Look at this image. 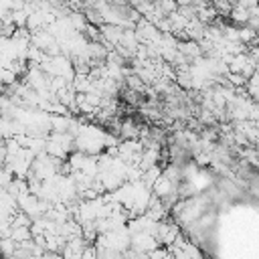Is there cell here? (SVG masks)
Returning <instances> with one entry per match:
<instances>
[{
	"instance_id": "cell-2",
	"label": "cell",
	"mask_w": 259,
	"mask_h": 259,
	"mask_svg": "<svg viewBox=\"0 0 259 259\" xmlns=\"http://www.w3.org/2000/svg\"><path fill=\"white\" fill-rule=\"evenodd\" d=\"M150 190H152V194H156L158 198H164V196H168L170 192H176V190H178V186H176L168 176L160 174V176L154 180V184L150 186Z\"/></svg>"
},
{
	"instance_id": "cell-10",
	"label": "cell",
	"mask_w": 259,
	"mask_h": 259,
	"mask_svg": "<svg viewBox=\"0 0 259 259\" xmlns=\"http://www.w3.org/2000/svg\"><path fill=\"white\" fill-rule=\"evenodd\" d=\"M69 20H71V24H73V28H75L77 32H83V28H85V24H87L85 14H81V12H71V14H69Z\"/></svg>"
},
{
	"instance_id": "cell-9",
	"label": "cell",
	"mask_w": 259,
	"mask_h": 259,
	"mask_svg": "<svg viewBox=\"0 0 259 259\" xmlns=\"http://www.w3.org/2000/svg\"><path fill=\"white\" fill-rule=\"evenodd\" d=\"M255 36H257V30H255V28H251L249 24H245V26L241 24V28H239V40H241V42L251 45Z\"/></svg>"
},
{
	"instance_id": "cell-6",
	"label": "cell",
	"mask_w": 259,
	"mask_h": 259,
	"mask_svg": "<svg viewBox=\"0 0 259 259\" xmlns=\"http://www.w3.org/2000/svg\"><path fill=\"white\" fill-rule=\"evenodd\" d=\"M229 18H231L233 24H247V20H249V8H243V6L235 4V6H231Z\"/></svg>"
},
{
	"instance_id": "cell-12",
	"label": "cell",
	"mask_w": 259,
	"mask_h": 259,
	"mask_svg": "<svg viewBox=\"0 0 259 259\" xmlns=\"http://www.w3.org/2000/svg\"><path fill=\"white\" fill-rule=\"evenodd\" d=\"M257 4H259V0H257Z\"/></svg>"
},
{
	"instance_id": "cell-7",
	"label": "cell",
	"mask_w": 259,
	"mask_h": 259,
	"mask_svg": "<svg viewBox=\"0 0 259 259\" xmlns=\"http://www.w3.org/2000/svg\"><path fill=\"white\" fill-rule=\"evenodd\" d=\"M160 174H162V166H160V164H154V166H150V168H146V170L142 172V182L150 188V186L154 184V180H156Z\"/></svg>"
},
{
	"instance_id": "cell-5",
	"label": "cell",
	"mask_w": 259,
	"mask_h": 259,
	"mask_svg": "<svg viewBox=\"0 0 259 259\" xmlns=\"http://www.w3.org/2000/svg\"><path fill=\"white\" fill-rule=\"evenodd\" d=\"M71 87L75 89V93H85L91 89V79L85 73H75V77L71 79Z\"/></svg>"
},
{
	"instance_id": "cell-1",
	"label": "cell",
	"mask_w": 259,
	"mask_h": 259,
	"mask_svg": "<svg viewBox=\"0 0 259 259\" xmlns=\"http://www.w3.org/2000/svg\"><path fill=\"white\" fill-rule=\"evenodd\" d=\"M160 243L156 241V237L152 233H146V231H138V233H132L130 237V247L136 249L138 253H150L154 247H158Z\"/></svg>"
},
{
	"instance_id": "cell-4",
	"label": "cell",
	"mask_w": 259,
	"mask_h": 259,
	"mask_svg": "<svg viewBox=\"0 0 259 259\" xmlns=\"http://www.w3.org/2000/svg\"><path fill=\"white\" fill-rule=\"evenodd\" d=\"M217 16H219V12L214 10V6H208V4H204V6H196V18H198L202 24H210V22H214Z\"/></svg>"
},
{
	"instance_id": "cell-8",
	"label": "cell",
	"mask_w": 259,
	"mask_h": 259,
	"mask_svg": "<svg viewBox=\"0 0 259 259\" xmlns=\"http://www.w3.org/2000/svg\"><path fill=\"white\" fill-rule=\"evenodd\" d=\"M14 138V119L0 115V140H8Z\"/></svg>"
},
{
	"instance_id": "cell-3",
	"label": "cell",
	"mask_w": 259,
	"mask_h": 259,
	"mask_svg": "<svg viewBox=\"0 0 259 259\" xmlns=\"http://www.w3.org/2000/svg\"><path fill=\"white\" fill-rule=\"evenodd\" d=\"M117 134L121 136V140H140V127L132 119H123L117 125Z\"/></svg>"
},
{
	"instance_id": "cell-11",
	"label": "cell",
	"mask_w": 259,
	"mask_h": 259,
	"mask_svg": "<svg viewBox=\"0 0 259 259\" xmlns=\"http://www.w3.org/2000/svg\"><path fill=\"white\" fill-rule=\"evenodd\" d=\"M237 4L243 8H253V6H257V0H239Z\"/></svg>"
}]
</instances>
